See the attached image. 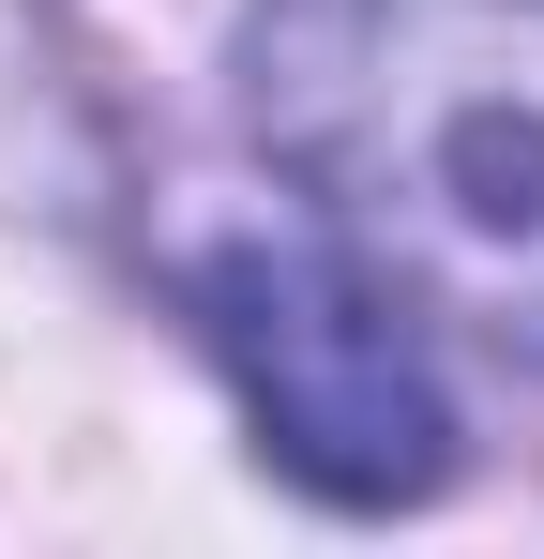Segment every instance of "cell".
Returning a JSON list of instances; mask_svg holds the SVG:
<instances>
[{"label":"cell","instance_id":"6da1fadb","mask_svg":"<svg viewBox=\"0 0 544 559\" xmlns=\"http://www.w3.org/2000/svg\"><path fill=\"white\" fill-rule=\"evenodd\" d=\"M243 136L424 333L544 378V0H243Z\"/></svg>","mask_w":544,"mask_h":559},{"label":"cell","instance_id":"7a4b0ae2","mask_svg":"<svg viewBox=\"0 0 544 559\" xmlns=\"http://www.w3.org/2000/svg\"><path fill=\"white\" fill-rule=\"evenodd\" d=\"M181 273V318L197 348L227 364L258 454L333 499V514H409L453 484V378H439V333L363 273L318 212L287 227H197L167 258Z\"/></svg>","mask_w":544,"mask_h":559}]
</instances>
